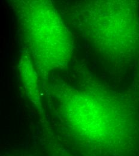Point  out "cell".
<instances>
[{"mask_svg": "<svg viewBox=\"0 0 139 156\" xmlns=\"http://www.w3.org/2000/svg\"><path fill=\"white\" fill-rule=\"evenodd\" d=\"M52 153H53L52 154V156H72L70 154L67 153L66 151L60 149V148L58 149H54Z\"/></svg>", "mask_w": 139, "mask_h": 156, "instance_id": "7a4b0ae2", "label": "cell"}, {"mask_svg": "<svg viewBox=\"0 0 139 156\" xmlns=\"http://www.w3.org/2000/svg\"><path fill=\"white\" fill-rule=\"evenodd\" d=\"M62 118L75 136L86 147L112 156H125L133 150L131 137L122 133L108 114L101 101L85 92H73L60 98Z\"/></svg>", "mask_w": 139, "mask_h": 156, "instance_id": "6da1fadb", "label": "cell"}]
</instances>
